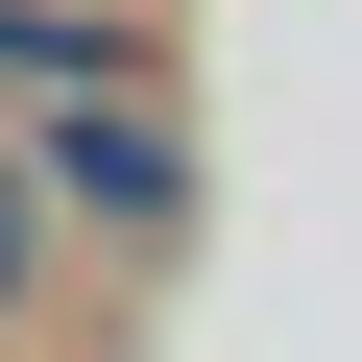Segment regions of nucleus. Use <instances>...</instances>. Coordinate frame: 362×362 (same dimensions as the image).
I'll return each instance as SVG.
<instances>
[{"label":"nucleus","mask_w":362,"mask_h":362,"mask_svg":"<svg viewBox=\"0 0 362 362\" xmlns=\"http://www.w3.org/2000/svg\"><path fill=\"white\" fill-rule=\"evenodd\" d=\"M49 169H73L97 218H169V121H97V97H73V121H49Z\"/></svg>","instance_id":"1"},{"label":"nucleus","mask_w":362,"mask_h":362,"mask_svg":"<svg viewBox=\"0 0 362 362\" xmlns=\"http://www.w3.org/2000/svg\"><path fill=\"white\" fill-rule=\"evenodd\" d=\"M0 290H25V194H0Z\"/></svg>","instance_id":"2"}]
</instances>
